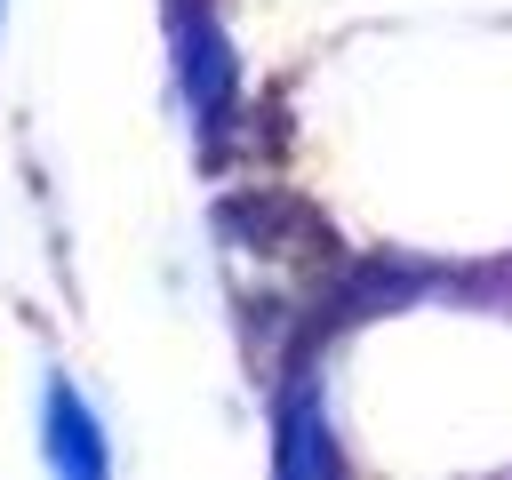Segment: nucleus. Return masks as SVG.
<instances>
[{
    "instance_id": "f257e3e1",
    "label": "nucleus",
    "mask_w": 512,
    "mask_h": 480,
    "mask_svg": "<svg viewBox=\"0 0 512 480\" xmlns=\"http://www.w3.org/2000/svg\"><path fill=\"white\" fill-rule=\"evenodd\" d=\"M176 56H184V96H192L200 128H216V120H224V104H232V48L216 40V24H208L200 8L184 16V32H176Z\"/></svg>"
},
{
    "instance_id": "f03ea898",
    "label": "nucleus",
    "mask_w": 512,
    "mask_h": 480,
    "mask_svg": "<svg viewBox=\"0 0 512 480\" xmlns=\"http://www.w3.org/2000/svg\"><path fill=\"white\" fill-rule=\"evenodd\" d=\"M48 464H56V472H72V480H96V472L112 464V448H104V432H96L88 400H80L64 376H48Z\"/></svg>"
},
{
    "instance_id": "7ed1b4c3",
    "label": "nucleus",
    "mask_w": 512,
    "mask_h": 480,
    "mask_svg": "<svg viewBox=\"0 0 512 480\" xmlns=\"http://www.w3.org/2000/svg\"><path fill=\"white\" fill-rule=\"evenodd\" d=\"M336 448L320 440V408H312V384H296L280 400V472H328Z\"/></svg>"
}]
</instances>
